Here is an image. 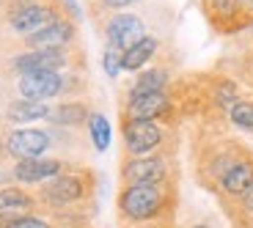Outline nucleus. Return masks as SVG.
<instances>
[{"label": "nucleus", "instance_id": "obj_13", "mask_svg": "<svg viewBox=\"0 0 253 228\" xmlns=\"http://www.w3.org/2000/svg\"><path fill=\"white\" fill-rule=\"evenodd\" d=\"M251 187H253V152L245 149V152L234 159V165L217 179L215 192L223 201H237V198L245 195Z\"/></svg>", "mask_w": 253, "mask_h": 228}, {"label": "nucleus", "instance_id": "obj_20", "mask_svg": "<svg viewBox=\"0 0 253 228\" xmlns=\"http://www.w3.org/2000/svg\"><path fill=\"white\" fill-rule=\"evenodd\" d=\"M88 138H91V146H94L96 152H108L110 149L113 127H110V121L105 118L102 113H91V118H88Z\"/></svg>", "mask_w": 253, "mask_h": 228}, {"label": "nucleus", "instance_id": "obj_14", "mask_svg": "<svg viewBox=\"0 0 253 228\" xmlns=\"http://www.w3.org/2000/svg\"><path fill=\"white\" fill-rule=\"evenodd\" d=\"M77 38H80V31H77V22L66 17H58L52 25H47L44 31H39L36 36L25 38L17 50H52V47H77Z\"/></svg>", "mask_w": 253, "mask_h": 228}, {"label": "nucleus", "instance_id": "obj_24", "mask_svg": "<svg viewBox=\"0 0 253 228\" xmlns=\"http://www.w3.org/2000/svg\"><path fill=\"white\" fill-rule=\"evenodd\" d=\"M0 228H55V223L50 217L39 215H22V217H11V220H0Z\"/></svg>", "mask_w": 253, "mask_h": 228}, {"label": "nucleus", "instance_id": "obj_25", "mask_svg": "<svg viewBox=\"0 0 253 228\" xmlns=\"http://www.w3.org/2000/svg\"><path fill=\"white\" fill-rule=\"evenodd\" d=\"M102 69H105L108 77H119L121 72H124V66H121V52L116 50V47L105 44V52H102Z\"/></svg>", "mask_w": 253, "mask_h": 228}, {"label": "nucleus", "instance_id": "obj_28", "mask_svg": "<svg viewBox=\"0 0 253 228\" xmlns=\"http://www.w3.org/2000/svg\"><path fill=\"white\" fill-rule=\"evenodd\" d=\"M245 228H253V223H251V226H245Z\"/></svg>", "mask_w": 253, "mask_h": 228}, {"label": "nucleus", "instance_id": "obj_7", "mask_svg": "<svg viewBox=\"0 0 253 228\" xmlns=\"http://www.w3.org/2000/svg\"><path fill=\"white\" fill-rule=\"evenodd\" d=\"M121 184H176V165L171 152L121 159Z\"/></svg>", "mask_w": 253, "mask_h": 228}, {"label": "nucleus", "instance_id": "obj_3", "mask_svg": "<svg viewBox=\"0 0 253 228\" xmlns=\"http://www.w3.org/2000/svg\"><path fill=\"white\" fill-rule=\"evenodd\" d=\"M61 17L55 3L42 0H0V47L17 50L25 38L36 36Z\"/></svg>", "mask_w": 253, "mask_h": 228}, {"label": "nucleus", "instance_id": "obj_23", "mask_svg": "<svg viewBox=\"0 0 253 228\" xmlns=\"http://www.w3.org/2000/svg\"><path fill=\"white\" fill-rule=\"evenodd\" d=\"M231 220H234L240 228H245V226L253 223V187L231 203Z\"/></svg>", "mask_w": 253, "mask_h": 228}, {"label": "nucleus", "instance_id": "obj_21", "mask_svg": "<svg viewBox=\"0 0 253 228\" xmlns=\"http://www.w3.org/2000/svg\"><path fill=\"white\" fill-rule=\"evenodd\" d=\"M226 115H228V121H231L237 129L253 135V96L251 99H248V96H240V99L228 108Z\"/></svg>", "mask_w": 253, "mask_h": 228}, {"label": "nucleus", "instance_id": "obj_19", "mask_svg": "<svg viewBox=\"0 0 253 228\" xmlns=\"http://www.w3.org/2000/svg\"><path fill=\"white\" fill-rule=\"evenodd\" d=\"M157 52H160V38L149 33V36L140 38L138 44H132L126 52H121V66H124V72H140L157 58Z\"/></svg>", "mask_w": 253, "mask_h": 228}, {"label": "nucleus", "instance_id": "obj_15", "mask_svg": "<svg viewBox=\"0 0 253 228\" xmlns=\"http://www.w3.org/2000/svg\"><path fill=\"white\" fill-rule=\"evenodd\" d=\"M39 209H42V206H39L36 190H28V187H19V184L0 187V220L33 215V212H39Z\"/></svg>", "mask_w": 253, "mask_h": 228}, {"label": "nucleus", "instance_id": "obj_8", "mask_svg": "<svg viewBox=\"0 0 253 228\" xmlns=\"http://www.w3.org/2000/svg\"><path fill=\"white\" fill-rule=\"evenodd\" d=\"M55 146L52 132L36 127H11L0 132V157L19 162V159L47 157V152Z\"/></svg>", "mask_w": 253, "mask_h": 228}, {"label": "nucleus", "instance_id": "obj_27", "mask_svg": "<svg viewBox=\"0 0 253 228\" xmlns=\"http://www.w3.org/2000/svg\"><path fill=\"white\" fill-rule=\"evenodd\" d=\"M193 228H212V226H207V223H198V226H193Z\"/></svg>", "mask_w": 253, "mask_h": 228}, {"label": "nucleus", "instance_id": "obj_22", "mask_svg": "<svg viewBox=\"0 0 253 228\" xmlns=\"http://www.w3.org/2000/svg\"><path fill=\"white\" fill-rule=\"evenodd\" d=\"M140 0H88V11L91 17L99 22L102 17H108V14H116V11H126V8L138 6Z\"/></svg>", "mask_w": 253, "mask_h": 228}, {"label": "nucleus", "instance_id": "obj_11", "mask_svg": "<svg viewBox=\"0 0 253 228\" xmlns=\"http://www.w3.org/2000/svg\"><path fill=\"white\" fill-rule=\"evenodd\" d=\"M72 165L69 159L61 157H36V159H19V162H11V176L14 184L19 187H28V190H36L42 184H47L50 179L61 176L63 171H69Z\"/></svg>", "mask_w": 253, "mask_h": 228}, {"label": "nucleus", "instance_id": "obj_2", "mask_svg": "<svg viewBox=\"0 0 253 228\" xmlns=\"http://www.w3.org/2000/svg\"><path fill=\"white\" fill-rule=\"evenodd\" d=\"M176 209V184H121L116 212L124 226L171 223Z\"/></svg>", "mask_w": 253, "mask_h": 228}, {"label": "nucleus", "instance_id": "obj_10", "mask_svg": "<svg viewBox=\"0 0 253 228\" xmlns=\"http://www.w3.org/2000/svg\"><path fill=\"white\" fill-rule=\"evenodd\" d=\"M99 28H102V36H105V44L116 47L119 52H126L132 44H138L143 36H149L143 17H138L132 11L108 14V17L99 19Z\"/></svg>", "mask_w": 253, "mask_h": 228}, {"label": "nucleus", "instance_id": "obj_17", "mask_svg": "<svg viewBox=\"0 0 253 228\" xmlns=\"http://www.w3.org/2000/svg\"><path fill=\"white\" fill-rule=\"evenodd\" d=\"M94 110L85 105L83 99H61L52 105L50 110V124L61 129H77V127H88V118Z\"/></svg>", "mask_w": 253, "mask_h": 228}, {"label": "nucleus", "instance_id": "obj_4", "mask_svg": "<svg viewBox=\"0 0 253 228\" xmlns=\"http://www.w3.org/2000/svg\"><path fill=\"white\" fill-rule=\"evenodd\" d=\"M85 88V77L83 72H33V75H22L14 80V96L28 102H52L63 99V96H80Z\"/></svg>", "mask_w": 253, "mask_h": 228}, {"label": "nucleus", "instance_id": "obj_16", "mask_svg": "<svg viewBox=\"0 0 253 228\" xmlns=\"http://www.w3.org/2000/svg\"><path fill=\"white\" fill-rule=\"evenodd\" d=\"M52 105H44V102H28V99H8L3 105V113H0V121L8 124V127H28L33 121H47L50 118Z\"/></svg>", "mask_w": 253, "mask_h": 228}, {"label": "nucleus", "instance_id": "obj_5", "mask_svg": "<svg viewBox=\"0 0 253 228\" xmlns=\"http://www.w3.org/2000/svg\"><path fill=\"white\" fill-rule=\"evenodd\" d=\"M85 61L80 55V47H52V50H11L3 69L8 77H22L33 72H83Z\"/></svg>", "mask_w": 253, "mask_h": 228}, {"label": "nucleus", "instance_id": "obj_29", "mask_svg": "<svg viewBox=\"0 0 253 228\" xmlns=\"http://www.w3.org/2000/svg\"><path fill=\"white\" fill-rule=\"evenodd\" d=\"M135 228H140V226H135Z\"/></svg>", "mask_w": 253, "mask_h": 228}, {"label": "nucleus", "instance_id": "obj_26", "mask_svg": "<svg viewBox=\"0 0 253 228\" xmlns=\"http://www.w3.org/2000/svg\"><path fill=\"white\" fill-rule=\"evenodd\" d=\"M55 6H58V11H61V17L72 19V22H80L83 11H80V6H77V0H55Z\"/></svg>", "mask_w": 253, "mask_h": 228}, {"label": "nucleus", "instance_id": "obj_18", "mask_svg": "<svg viewBox=\"0 0 253 228\" xmlns=\"http://www.w3.org/2000/svg\"><path fill=\"white\" fill-rule=\"evenodd\" d=\"M171 88V69L168 66H152V69H140V75L132 80V85L126 88L124 102L135 99L143 94H154V91H168Z\"/></svg>", "mask_w": 253, "mask_h": 228}, {"label": "nucleus", "instance_id": "obj_6", "mask_svg": "<svg viewBox=\"0 0 253 228\" xmlns=\"http://www.w3.org/2000/svg\"><path fill=\"white\" fill-rule=\"evenodd\" d=\"M124 157H146L171 149V129L160 121H121Z\"/></svg>", "mask_w": 253, "mask_h": 228}, {"label": "nucleus", "instance_id": "obj_1", "mask_svg": "<svg viewBox=\"0 0 253 228\" xmlns=\"http://www.w3.org/2000/svg\"><path fill=\"white\" fill-rule=\"evenodd\" d=\"M96 190V179L91 168H69L61 176L50 179L47 184L36 187L39 206L55 217V226H80L83 217H77V209L91 203Z\"/></svg>", "mask_w": 253, "mask_h": 228}, {"label": "nucleus", "instance_id": "obj_9", "mask_svg": "<svg viewBox=\"0 0 253 228\" xmlns=\"http://www.w3.org/2000/svg\"><path fill=\"white\" fill-rule=\"evenodd\" d=\"M121 121H160L173 124L176 121V96L173 91H154L135 99L121 102Z\"/></svg>", "mask_w": 253, "mask_h": 228}, {"label": "nucleus", "instance_id": "obj_12", "mask_svg": "<svg viewBox=\"0 0 253 228\" xmlns=\"http://www.w3.org/2000/svg\"><path fill=\"white\" fill-rule=\"evenodd\" d=\"M201 8L217 33H240L253 25V17L245 14L237 0H201Z\"/></svg>", "mask_w": 253, "mask_h": 228}]
</instances>
